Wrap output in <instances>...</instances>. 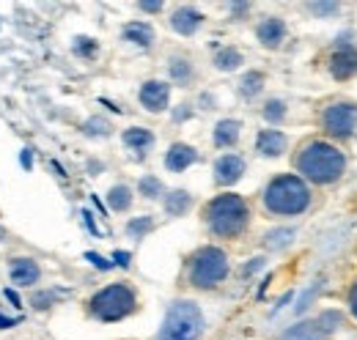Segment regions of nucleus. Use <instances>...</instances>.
Segmentation results:
<instances>
[{"instance_id": "nucleus-1", "label": "nucleus", "mask_w": 357, "mask_h": 340, "mask_svg": "<svg viewBox=\"0 0 357 340\" xmlns=\"http://www.w3.org/2000/svg\"><path fill=\"white\" fill-rule=\"evenodd\" d=\"M344 154L330 143H311L297 157V170L316 184H333L344 173Z\"/></svg>"}, {"instance_id": "nucleus-2", "label": "nucleus", "mask_w": 357, "mask_h": 340, "mask_svg": "<svg viewBox=\"0 0 357 340\" xmlns=\"http://www.w3.org/2000/svg\"><path fill=\"white\" fill-rule=\"evenodd\" d=\"M311 192L297 176H278L264 190V206L272 214H300L308 209Z\"/></svg>"}, {"instance_id": "nucleus-3", "label": "nucleus", "mask_w": 357, "mask_h": 340, "mask_svg": "<svg viewBox=\"0 0 357 340\" xmlns=\"http://www.w3.org/2000/svg\"><path fill=\"white\" fill-rule=\"evenodd\" d=\"M206 219L218 236H236L248 225V206L239 195H220L206 206Z\"/></svg>"}, {"instance_id": "nucleus-4", "label": "nucleus", "mask_w": 357, "mask_h": 340, "mask_svg": "<svg viewBox=\"0 0 357 340\" xmlns=\"http://www.w3.org/2000/svg\"><path fill=\"white\" fill-rule=\"evenodd\" d=\"M204 332V316L195 302H174L162 321L160 340H198Z\"/></svg>"}, {"instance_id": "nucleus-5", "label": "nucleus", "mask_w": 357, "mask_h": 340, "mask_svg": "<svg viewBox=\"0 0 357 340\" xmlns=\"http://www.w3.org/2000/svg\"><path fill=\"white\" fill-rule=\"evenodd\" d=\"M228 275V258L218 247H204L192 255L190 263V280L198 288H212Z\"/></svg>"}, {"instance_id": "nucleus-6", "label": "nucleus", "mask_w": 357, "mask_h": 340, "mask_svg": "<svg viewBox=\"0 0 357 340\" xmlns=\"http://www.w3.org/2000/svg\"><path fill=\"white\" fill-rule=\"evenodd\" d=\"M91 310H93V316L102 318V321H119V318L130 316L135 310L132 288H127V286H121V283L102 288L96 297L91 299Z\"/></svg>"}, {"instance_id": "nucleus-7", "label": "nucleus", "mask_w": 357, "mask_h": 340, "mask_svg": "<svg viewBox=\"0 0 357 340\" xmlns=\"http://www.w3.org/2000/svg\"><path fill=\"white\" fill-rule=\"evenodd\" d=\"M321 124H324V129L333 137H349L357 127V107L355 105H347V102H338V105L324 110Z\"/></svg>"}, {"instance_id": "nucleus-8", "label": "nucleus", "mask_w": 357, "mask_h": 340, "mask_svg": "<svg viewBox=\"0 0 357 340\" xmlns=\"http://www.w3.org/2000/svg\"><path fill=\"white\" fill-rule=\"evenodd\" d=\"M168 96H171V88L165 83H160V80H151V83H146L140 88V102L151 113H162L168 107Z\"/></svg>"}, {"instance_id": "nucleus-9", "label": "nucleus", "mask_w": 357, "mask_h": 340, "mask_svg": "<svg viewBox=\"0 0 357 340\" xmlns=\"http://www.w3.org/2000/svg\"><path fill=\"white\" fill-rule=\"evenodd\" d=\"M242 173H245V162L236 154H225V157H220L215 162V178H218V184H234V181L242 178Z\"/></svg>"}, {"instance_id": "nucleus-10", "label": "nucleus", "mask_w": 357, "mask_h": 340, "mask_svg": "<svg viewBox=\"0 0 357 340\" xmlns=\"http://www.w3.org/2000/svg\"><path fill=\"white\" fill-rule=\"evenodd\" d=\"M8 275H11V280H14L17 286H33L42 272H39L36 261H31V258H14Z\"/></svg>"}, {"instance_id": "nucleus-11", "label": "nucleus", "mask_w": 357, "mask_h": 340, "mask_svg": "<svg viewBox=\"0 0 357 340\" xmlns=\"http://www.w3.org/2000/svg\"><path fill=\"white\" fill-rule=\"evenodd\" d=\"M195 148L192 146H184V143H176V146H171V151H168V157H165V168L174 170V173H181V170H187L192 162H195Z\"/></svg>"}, {"instance_id": "nucleus-12", "label": "nucleus", "mask_w": 357, "mask_h": 340, "mask_svg": "<svg viewBox=\"0 0 357 340\" xmlns=\"http://www.w3.org/2000/svg\"><path fill=\"white\" fill-rule=\"evenodd\" d=\"M256 146L264 157H280L286 151V134L278 132V129H264L259 137H256Z\"/></svg>"}, {"instance_id": "nucleus-13", "label": "nucleus", "mask_w": 357, "mask_h": 340, "mask_svg": "<svg viewBox=\"0 0 357 340\" xmlns=\"http://www.w3.org/2000/svg\"><path fill=\"white\" fill-rule=\"evenodd\" d=\"M201 14L195 11V8H178L176 14L171 17V25H174V31L181 33V36H192L198 28H201Z\"/></svg>"}, {"instance_id": "nucleus-14", "label": "nucleus", "mask_w": 357, "mask_h": 340, "mask_svg": "<svg viewBox=\"0 0 357 340\" xmlns=\"http://www.w3.org/2000/svg\"><path fill=\"white\" fill-rule=\"evenodd\" d=\"M330 69L338 80H347L357 75V52L355 49H344V52H335L333 61H330Z\"/></svg>"}, {"instance_id": "nucleus-15", "label": "nucleus", "mask_w": 357, "mask_h": 340, "mask_svg": "<svg viewBox=\"0 0 357 340\" xmlns=\"http://www.w3.org/2000/svg\"><path fill=\"white\" fill-rule=\"evenodd\" d=\"M256 33H259V39H261L264 47H278V44L283 42V36H286V25L280 20H275V17H269V20H264L259 25Z\"/></svg>"}, {"instance_id": "nucleus-16", "label": "nucleus", "mask_w": 357, "mask_h": 340, "mask_svg": "<svg viewBox=\"0 0 357 340\" xmlns=\"http://www.w3.org/2000/svg\"><path fill=\"white\" fill-rule=\"evenodd\" d=\"M124 39L140 44V47H149V44L154 42V31H151L146 22H132V25L124 28Z\"/></svg>"}, {"instance_id": "nucleus-17", "label": "nucleus", "mask_w": 357, "mask_h": 340, "mask_svg": "<svg viewBox=\"0 0 357 340\" xmlns=\"http://www.w3.org/2000/svg\"><path fill=\"white\" fill-rule=\"evenodd\" d=\"M239 121H220L215 129V143L218 146H234L239 140Z\"/></svg>"}, {"instance_id": "nucleus-18", "label": "nucleus", "mask_w": 357, "mask_h": 340, "mask_svg": "<svg viewBox=\"0 0 357 340\" xmlns=\"http://www.w3.org/2000/svg\"><path fill=\"white\" fill-rule=\"evenodd\" d=\"M107 203H110V209H116V212H127V209L132 206V192H130V187H124V184L113 187L110 195H107Z\"/></svg>"}, {"instance_id": "nucleus-19", "label": "nucleus", "mask_w": 357, "mask_h": 340, "mask_svg": "<svg viewBox=\"0 0 357 340\" xmlns=\"http://www.w3.org/2000/svg\"><path fill=\"white\" fill-rule=\"evenodd\" d=\"M124 143L130 146V148H135V151H143V148H149L151 143H154V134L149 132V129H127L124 132Z\"/></svg>"}, {"instance_id": "nucleus-20", "label": "nucleus", "mask_w": 357, "mask_h": 340, "mask_svg": "<svg viewBox=\"0 0 357 340\" xmlns=\"http://www.w3.org/2000/svg\"><path fill=\"white\" fill-rule=\"evenodd\" d=\"M187 206H190V195H187V192H181V190L171 192V195L165 198V209H168V214H174V217L187 212Z\"/></svg>"}, {"instance_id": "nucleus-21", "label": "nucleus", "mask_w": 357, "mask_h": 340, "mask_svg": "<svg viewBox=\"0 0 357 340\" xmlns=\"http://www.w3.org/2000/svg\"><path fill=\"white\" fill-rule=\"evenodd\" d=\"M215 63H218V69L231 72V69H236V66L242 63V55H239L236 49H220L218 58H215Z\"/></svg>"}, {"instance_id": "nucleus-22", "label": "nucleus", "mask_w": 357, "mask_h": 340, "mask_svg": "<svg viewBox=\"0 0 357 340\" xmlns=\"http://www.w3.org/2000/svg\"><path fill=\"white\" fill-rule=\"evenodd\" d=\"M286 340H321V335L316 332L313 324H303V327H294L286 332Z\"/></svg>"}, {"instance_id": "nucleus-23", "label": "nucleus", "mask_w": 357, "mask_h": 340, "mask_svg": "<svg viewBox=\"0 0 357 340\" xmlns=\"http://www.w3.org/2000/svg\"><path fill=\"white\" fill-rule=\"evenodd\" d=\"M140 192H143L146 198H160V195H162V184H160L154 176H149V178L140 181Z\"/></svg>"}, {"instance_id": "nucleus-24", "label": "nucleus", "mask_w": 357, "mask_h": 340, "mask_svg": "<svg viewBox=\"0 0 357 340\" xmlns=\"http://www.w3.org/2000/svg\"><path fill=\"white\" fill-rule=\"evenodd\" d=\"M261 83H264V77H261V75H256V72H253V75H248V77L242 80V93H245V96H253V93L261 88Z\"/></svg>"}, {"instance_id": "nucleus-25", "label": "nucleus", "mask_w": 357, "mask_h": 340, "mask_svg": "<svg viewBox=\"0 0 357 340\" xmlns=\"http://www.w3.org/2000/svg\"><path fill=\"white\" fill-rule=\"evenodd\" d=\"M291 236H294V231H275V233H269L267 245L269 247H286L289 242H291Z\"/></svg>"}, {"instance_id": "nucleus-26", "label": "nucleus", "mask_w": 357, "mask_h": 340, "mask_svg": "<svg viewBox=\"0 0 357 340\" xmlns=\"http://www.w3.org/2000/svg\"><path fill=\"white\" fill-rule=\"evenodd\" d=\"M286 116V107H283V102H269L267 110H264V118L269 121H280Z\"/></svg>"}, {"instance_id": "nucleus-27", "label": "nucleus", "mask_w": 357, "mask_h": 340, "mask_svg": "<svg viewBox=\"0 0 357 340\" xmlns=\"http://www.w3.org/2000/svg\"><path fill=\"white\" fill-rule=\"evenodd\" d=\"M171 72H174L176 80H187V77H190V66H187V61H174Z\"/></svg>"}, {"instance_id": "nucleus-28", "label": "nucleus", "mask_w": 357, "mask_h": 340, "mask_svg": "<svg viewBox=\"0 0 357 340\" xmlns=\"http://www.w3.org/2000/svg\"><path fill=\"white\" fill-rule=\"evenodd\" d=\"M149 228H151V219H149V217L130 222V233H143V231H149Z\"/></svg>"}, {"instance_id": "nucleus-29", "label": "nucleus", "mask_w": 357, "mask_h": 340, "mask_svg": "<svg viewBox=\"0 0 357 340\" xmlns=\"http://www.w3.org/2000/svg\"><path fill=\"white\" fill-rule=\"evenodd\" d=\"M86 258H89V261H91V263H93V266H99V269H110V261H105L102 255L89 253V255H86Z\"/></svg>"}, {"instance_id": "nucleus-30", "label": "nucleus", "mask_w": 357, "mask_h": 340, "mask_svg": "<svg viewBox=\"0 0 357 340\" xmlns=\"http://www.w3.org/2000/svg\"><path fill=\"white\" fill-rule=\"evenodd\" d=\"M113 258H116L119 266H130V253H116Z\"/></svg>"}, {"instance_id": "nucleus-31", "label": "nucleus", "mask_w": 357, "mask_h": 340, "mask_svg": "<svg viewBox=\"0 0 357 340\" xmlns=\"http://www.w3.org/2000/svg\"><path fill=\"white\" fill-rule=\"evenodd\" d=\"M20 318H6V316H0V330H8V327H14Z\"/></svg>"}, {"instance_id": "nucleus-32", "label": "nucleus", "mask_w": 357, "mask_h": 340, "mask_svg": "<svg viewBox=\"0 0 357 340\" xmlns=\"http://www.w3.org/2000/svg\"><path fill=\"white\" fill-rule=\"evenodd\" d=\"M349 307H352V313H355L357 318V286L352 288V294H349Z\"/></svg>"}, {"instance_id": "nucleus-33", "label": "nucleus", "mask_w": 357, "mask_h": 340, "mask_svg": "<svg viewBox=\"0 0 357 340\" xmlns=\"http://www.w3.org/2000/svg\"><path fill=\"white\" fill-rule=\"evenodd\" d=\"M140 8H143V11H160L162 3H140Z\"/></svg>"}, {"instance_id": "nucleus-34", "label": "nucleus", "mask_w": 357, "mask_h": 340, "mask_svg": "<svg viewBox=\"0 0 357 340\" xmlns=\"http://www.w3.org/2000/svg\"><path fill=\"white\" fill-rule=\"evenodd\" d=\"M3 294H6V299H8V302H14V304L20 307V297H17V291H11V288H6Z\"/></svg>"}, {"instance_id": "nucleus-35", "label": "nucleus", "mask_w": 357, "mask_h": 340, "mask_svg": "<svg viewBox=\"0 0 357 340\" xmlns=\"http://www.w3.org/2000/svg\"><path fill=\"white\" fill-rule=\"evenodd\" d=\"M22 165H25V168H31V165H33V160H31V154H28V151H22Z\"/></svg>"}, {"instance_id": "nucleus-36", "label": "nucleus", "mask_w": 357, "mask_h": 340, "mask_svg": "<svg viewBox=\"0 0 357 340\" xmlns=\"http://www.w3.org/2000/svg\"><path fill=\"white\" fill-rule=\"evenodd\" d=\"M313 11H319V14L321 11H335V6H313Z\"/></svg>"}, {"instance_id": "nucleus-37", "label": "nucleus", "mask_w": 357, "mask_h": 340, "mask_svg": "<svg viewBox=\"0 0 357 340\" xmlns=\"http://www.w3.org/2000/svg\"><path fill=\"white\" fill-rule=\"evenodd\" d=\"M0 239H3V231H0Z\"/></svg>"}]
</instances>
